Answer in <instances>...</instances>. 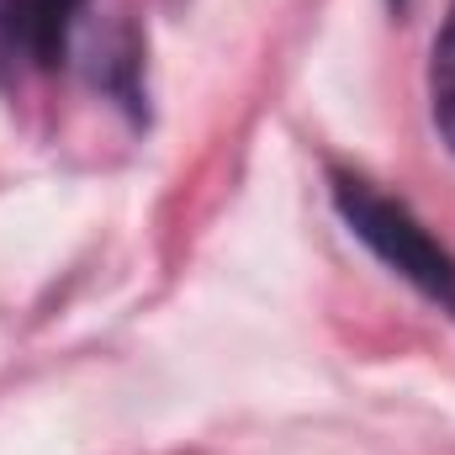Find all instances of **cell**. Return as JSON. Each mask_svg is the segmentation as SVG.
<instances>
[{"label":"cell","mask_w":455,"mask_h":455,"mask_svg":"<svg viewBox=\"0 0 455 455\" xmlns=\"http://www.w3.org/2000/svg\"><path fill=\"white\" fill-rule=\"evenodd\" d=\"M334 207L349 223V233L387 265L397 270L413 291H424L435 307L455 313V254L419 223L403 202L381 196L360 175H334Z\"/></svg>","instance_id":"1"},{"label":"cell","mask_w":455,"mask_h":455,"mask_svg":"<svg viewBox=\"0 0 455 455\" xmlns=\"http://www.w3.org/2000/svg\"><path fill=\"white\" fill-rule=\"evenodd\" d=\"M85 0H0V75L59 69L69 59V32Z\"/></svg>","instance_id":"2"},{"label":"cell","mask_w":455,"mask_h":455,"mask_svg":"<svg viewBox=\"0 0 455 455\" xmlns=\"http://www.w3.org/2000/svg\"><path fill=\"white\" fill-rule=\"evenodd\" d=\"M429 112H435V127L455 154V0L445 11L440 37H435V53H429Z\"/></svg>","instance_id":"3"},{"label":"cell","mask_w":455,"mask_h":455,"mask_svg":"<svg viewBox=\"0 0 455 455\" xmlns=\"http://www.w3.org/2000/svg\"><path fill=\"white\" fill-rule=\"evenodd\" d=\"M403 5H408V0H392V11H403Z\"/></svg>","instance_id":"4"}]
</instances>
